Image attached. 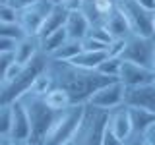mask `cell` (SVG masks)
I'll use <instances>...</instances> for the list:
<instances>
[{
    "label": "cell",
    "mask_w": 155,
    "mask_h": 145,
    "mask_svg": "<svg viewBox=\"0 0 155 145\" xmlns=\"http://www.w3.org/2000/svg\"><path fill=\"white\" fill-rule=\"evenodd\" d=\"M68 31H66V27H60V29H56L54 33H51V35H47L45 39H41V50L45 52L47 56H51L52 52L56 50V48H60L64 43L68 41Z\"/></svg>",
    "instance_id": "7402d4cb"
},
{
    "label": "cell",
    "mask_w": 155,
    "mask_h": 145,
    "mask_svg": "<svg viewBox=\"0 0 155 145\" xmlns=\"http://www.w3.org/2000/svg\"><path fill=\"white\" fill-rule=\"evenodd\" d=\"M45 101H47V105L51 106L52 110H58V112H62V110H66V108H70L72 105V97L66 93L62 87H54L52 91H48V93L45 95Z\"/></svg>",
    "instance_id": "44dd1931"
},
{
    "label": "cell",
    "mask_w": 155,
    "mask_h": 145,
    "mask_svg": "<svg viewBox=\"0 0 155 145\" xmlns=\"http://www.w3.org/2000/svg\"><path fill=\"white\" fill-rule=\"evenodd\" d=\"M124 89H126V87L120 83L118 79L110 81V83L103 85L101 89H97L87 103L97 106V108L113 110V108H116V106L124 105Z\"/></svg>",
    "instance_id": "9c48e42d"
},
{
    "label": "cell",
    "mask_w": 155,
    "mask_h": 145,
    "mask_svg": "<svg viewBox=\"0 0 155 145\" xmlns=\"http://www.w3.org/2000/svg\"><path fill=\"white\" fill-rule=\"evenodd\" d=\"M16 39H10V37H0V52H14L18 47Z\"/></svg>",
    "instance_id": "836d02e7"
},
{
    "label": "cell",
    "mask_w": 155,
    "mask_h": 145,
    "mask_svg": "<svg viewBox=\"0 0 155 145\" xmlns=\"http://www.w3.org/2000/svg\"><path fill=\"white\" fill-rule=\"evenodd\" d=\"M124 105L155 112V81L153 83H145V85L126 87L124 89Z\"/></svg>",
    "instance_id": "8fae6325"
},
{
    "label": "cell",
    "mask_w": 155,
    "mask_h": 145,
    "mask_svg": "<svg viewBox=\"0 0 155 145\" xmlns=\"http://www.w3.org/2000/svg\"><path fill=\"white\" fill-rule=\"evenodd\" d=\"M14 124V108L12 103L0 105V135H10Z\"/></svg>",
    "instance_id": "d4e9b609"
},
{
    "label": "cell",
    "mask_w": 155,
    "mask_h": 145,
    "mask_svg": "<svg viewBox=\"0 0 155 145\" xmlns=\"http://www.w3.org/2000/svg\"><path fill=\"white\" fill-rule=\"evenodd\" d=\"M116 8L126 16L132 33L143 37H155L153 35V19L155 12H149L143 6H140L138 0H116Z\"/></svg>",
    "instance_id": "8992f818"
},
{
    "label": "cell",
    "mask_w": 155,
    "mask_h": 145,
    "mask_svg": "<svg viewBox=\"0 0 155 145\" xmlns=\"http://www.w3.org/2000/svg\"><path fill=\"white\" fill-rule=\"evenodd\" d=\"M118 81L124 87H136V85H145V83H153L155 81V74L151 68H145L134 62L122 60L120 66V74H118Z\"/></svg>",
    "instance_id": "30bf717a"
},
{
    "label": "cell",
    "mask_w": 155,
    "mask_h": 145,
    "mask_svg": "<svg viewBox=\"0 0 155 145\" xmlns=\"http://www.w3.org/2000/svg\"><path fill=\"white\" fill-rule=\"evenodd\" d=\"M153 35H155V19H153Z\"/></svg>",
    "instance_id": "7bdbcfd3"
},
{
    "label": "cell",
    "mask_w": 155,
    "mask_h": 145,
    "mask_svg": "<svg viewBox=\"0 0 155 145\" xmlns=\"http://www.w3.org/2000/svg\"><path fill=\"white\" fill-rule=\"evenodd\" d=\"M19 10L10 4H0V23H18Z\"/></svg>",
    "instance_id": "83f0119b"
},
{
    "label": "cell",
    "mask_w": 155,
    "mask_h": 145,
    "mask_svg": "<svg viewBox=\"0 0 155 145\" xmlns=\"http://www.w3.org/2000/svg\"><path fill=\"white\" fill-rule=\"evenodd\" d=\"M153 54H155V37H143L138 33H132L126 37L124 52L120 58L145 68H153Z\"/></svg>",
    "instance_id": "52a82bcc"
},
{
    "label": "cell",
    "mask_w": 155,
    "mask_h": 145,
    "mask_svg": "<svg viewBox=\"0 0 155 145\" xmlns=\"http://www.w3.org/2000/svg\"><path fill=\"white\" fill-rule=\"evenodd\" d=\"M85 112V105H72L70 108H66L64 112L58 116V120L52 124V128L48 130L43 145H66L72 143V137L78 132L81 118Z\"/></svg>",
    "instance_id": "5b68a950"
},
{
    "label": "cell",
    "mask_w": 155,
    "mask_h": 145,
    "mask_svg": "<svg viewBox=\"0 0 155 145\" xmlns=\"http://www.w3.org/2000/svg\"><path fill=\"white\" fill-rule=\"evenodd\" d=\"M87 37L97 39V41H103V43H107V45H109V43L113 41V37H110L109 29H107L103 23H95V25H91L89 33H87Z\"/></svg>",
    "instance_id": "f1b7e54d"
},
{
    "label": "cell",
    "mask_w": 155,
    "mask_h": 145,
    "mask_svg": "<svg viewBox=\"0 0 155 145\" xmlns=\"http://www.w3.org/2000/svg\"><path fill=\"white\" fill-rule=\"evenodd\" d=\"M84 50V45L81 41H74V39H68V41L62 45L60 48H56L54 52L51 54V58H56V60H74V58Z\"/></svg>",
    "instance_id": "603a6c76"
},
{
    "label": "cell",
    "mask_w": 155,
    "mask_h": 145,
    "mask_svg": "<svg viewBox=\"0 0 155 145\" xmlns=\"http://www.w3.org/2000/svg\"><path fill=\"white\" fill-rule=\"evenodd\" d=\"M116 8V0H84L81 12L87 16L91 25L95 23H105L107 16Z\"/></svg>",
    "instance_id": "4fadbf2b"
},
{
    "label": "cell",
    "mask_w": 155,
    "mask_h": 145,
    "mask_svg": "<svg viewBox=\"0 0 155 145\" xmlns=\"http://www.w3.org/2000/svg\"><path fill=\"white\" fill-rule=\"evenodd\" d=\"M143 145H151V143H149V141H147V139H145V143H143Z\"/></svg>",
    "instance_id": "ee69618b"
},
{
    "label": "cell",
    "mask_w": 155,
    "mask_h": 145,
    "mask_svg": "<svg viewBox=\"0 0 155 145\" xmlns=\"http://www.w3.org/2000/svg\"><path fill=\"white\" fill-rule=\"evenodd\" d=\"M107 56H109L107 50H85V48H84V50H81L74 60H70V62H74L76 66L87 68V70H97L99 64L105 60Z\"/></svg>",
    "instance_id": "d6986e66"
},
{
    "label": "cell",
    "mask_w": 155,
    "mask_h": 145,
    "mask_svg": "<svg viewBox=\"0 0 155 145\" xmlns=\"http://www.w3.org/2000/svg\"><path fill=\"white\" fill-rule=\"evenodd\" d=\"M33 2H37V0H8L10 6H14V8H18V10H23V8L31 6Z\"/></svg>",
    "instance_id": "8d00e7d4"
},
{
    "label": "cell",
    "mask_w": 155,
    "mask_h": 145,
    "mask_svg": "<svg viewBox=\"0 0 155 145\" xmlns=\"http://www.w3.org/2000/svg\"><path fill=\"white\" fill-rule=\"evenodd\" d=\"M130 116H132V126L134 132H147L149 128L155 124V112H149L145 108H136V106H128Z\"/></svg>",
    "instance_id": "ffe728a7"
},
{
    "label": "cell",
    "mask_w": 155,
    "mask_h": 145,
    "mask_svg": "<svg viewBox=\"0 0 155 145\" xmlns=\"http://www.w3.org/2000/svg\"><path fill=\"white\" fill-rule=\"evenodd\" d=\"M14 108V124H12V134L10 137L14 139H29L31 137V122H29V114L19 101L12 103Z\"/></svg>",
    "instance_id": "5bb4252c"
},
{
    "label": "cell",
    "mask_w": 155,
    "mask_h": 145,
    "mask_svg": "<svg viewBox=\"0 0 155 145\" xmlns=\"http://www.w3.org/2000/svg\"><path fill=\"white\" fill-rule=\"evenodd\" d=\"M120 66H122V58L107 56L105 60L99 64L97 72H101L103 76H109V77H118V74H120Z\"/></svg>",
    "instance_id": "484cf974"
},
{
    "label": "cell",
    "mask_w": 155,
    "mask_h": 145,
    "mask_svg": "<svg viewBox=\"0 0 155 145\" xmlns=\"http://www.w3.org/2000/svg\"><path fill=\"white\" fill-rule=\"evenodd\" d=\"M39 52H41V39L37 35H27L25 39H21V41L18 43L14 54H16V62L27 64V62L33 60Z\"/></svg>",
    "instance_id": "e0dca14e"
},
{
    "label": "cell",
    "mask_w": 155,
    "mask_h": 145,
    "mask_svg": "<svg viewBox=\"0 0 155 145\" xmlns=\"http://www.w3.org/2000/svg\"><path fill=\"white\" fill-rule=\"evenodd\" d=\"M145 137H147V141L151 143V145H155V124L147 130V132H145Z\"/></svg>",
    "instance_id": "f35d334b"
},
{
    "label": "cell",
    "mask_w": 155,
    "mask_h": 145,
    "mask_svg": "<svg viewBox=\"0 0 155 145\" xmlns=\"http://www.w3.org/2000/svg\"><path fill=\"white\" fill-rule=\"evenodd\" d=\"M151 70H153V74H155V54H153V68H151Z\"/></svg>",
    "instance_id": "b9f144b4"
},
{
    "label": "cell",
    "mask_w": 155,
    "mask_h": 145,
    "mask_svg": "<svg viewBox=\"0 0 155 145\" xmlns=\"http://www.w3.org/2000/svg\"><path fill=\"white\" fill-rule=\"evenodd\" d=\"M54 87H56V83H54V79H52V76L45 70L35 81H33L31 89H29L27 93H31V95H39V97H45L48 91H52Z\"/></svg>",
    "instance_id": "cb8c5ba5"
},
{
    "label": "cell",
    "mask_w": 155,
    "mask_h": 145,
    "mask_svg": "<svg viewBox=\"0 0 155 145\" xmlns=\"http://www.w3.org/2000/svg\"><path fill=\"white\" fill-rule=\"evenodd\" d=\"M47 64H48V56L43 50L39 52L33 60H29L27 64H23V70L19 72V76L16 79L6 83V85H0V105L14 103V101H18L21 95H25L27 91L31 89L33 81L47 70Z\"/></svg>",
    "instance_id": "3957f363"
},
{
    "label": "cell",
    "mask_w": 155,
    "mask_h": 145,
    "mask_svg": "<svg viewBox=\"0 0 155 145\" xmlns=\"http://www.w3.org/2000/svg\"><path fill=\"white\" fill-rule=\"evenodd\" d=\"M62 6H64L68 12H78V10L84 8V0H64Z\"/></svg>",
    "instance_id": "d590c367"
},
{
    "label": "cell",
    "mask_w": 155,
    "mask_h": 145,
    "mask_svg": "<svg viewBox=\"0 0 155 145\" xmlns=\"http://www.w3.org/2000/svg\"><path fill=\"white\" fill-rule=\"evenodd\" d=\"M103 145H124V139H120L113 130L107 126L105 130V135H103Z\"/></svg>",
    "instance_id": "1f68e13d"
},
{
    "label": "cell",
    "mask_w": 155,
    "mask_h": 145,
    "mask_svg": "<svg viewBox=\"0 0 155 145\" xmlns=\"http://www.w3.org/2000/svg\"><path fill=\"white\" fill-rule=\"evenodd\" d=\"M47 72L52 76L56 87H62L72 97L74 105H85L97 89L118 79V77L103 76L97 70H87V68L76 66L74 62L56 60V58H51V56H48Z\"/></svg>",
    "instance_id": "6da1fadb"
},
{
    "label": "cell",
    "mask_w": 155,
    "mask_h": 145,
    "mask_svg": "<svg viewBox=\"0 0 155 145\" xmlns=\"http://www.w3.org/2000/svg\"><path fill=\"white\" fill-rule=\"evenodd\" d=\"M0 37H10L16 39V41H21V39L27 37V31L23 29L21 23H0Z\"/></svg>",
    "instance_id": "4316f807"
},
{
    "label": "cell",
    "mask_w": 155,
    "mask_h": 145,
    "mask_svg": "<svg viewBox=\"0 0 155 145\" xmlns=\"http://www.w3.org/2000/svg\"><path fill=\"white\" fill-rule=\"evenodd\" d=\"M66 145H72V143H66Z\"/></svg>",
    "instance_id": "bcb514c9"
},
{
    "label": "cell",
    "mask_w": 155,
    "mask_h": 145,
    "mask_svg": "<svg viewBox=\"0 0 155 145\" xmlns=\"http://www.w3.org/2000/svg\"><path fill=\"white\" fill-rule=\"evenodd\" d=\"M16 62V54L14 52H0V74H2L4 70Z\"/></svg>",
    "instance_id": "e575fe53"
},
{
    "label": "cell",
    "mask_w": 155,
    "mask_h": 145,
    "mask_svg": "<svg viewBox=\"0 0 155 145\" xmlns=\"http://www.w3.org/2000/svg\"><path fill=\"white\" fill-rule=\"evenodd\" d=\"M107 126H109L120 139L128 137V135L132 134V130H134L128 105H120V106H116V108L109 110V124Z\"/></svg>",
    "instance_id": "7c38bea8"
},
{
    "label": "cell",
    "mask_w": 155,
    "mask_h": 145,
    "mask_svg": "<svg viewBox=\"0 0 155 145\" xmlns=\"http://www.w3.org/2000/svg\"><path fill=\"white\" fill-rule=\"evenodd\" d=\"M14 145H31L29 139H14Z\"/></svg>",
    "instance_id": "ab89813d"
},
{
    "label": "cell",
    "mask_w": 155,
    "mask_h": 145,
    "mask_svg": "<svg viewBox=\"0 0 155 145\" xmlns=\"http://www.w3.org/2000/svg\"><path fill=\"white\" fill-rule=\"evenodd\" d=\"M52 4H54V6H62V2H64V0H51Z\"/></svg>",
    "instance_id": "60d3db41"
},
{
    "label": "cell",
    "mask_w": 155,
    "mask_h": 145,
    "mask_svg": "<svg viewBox=\"0 0 155 145\" xmlns=\"http://www.w3.org/2000/svg\"><path fill=\"white\" fill-rule=\"evenodd\" d=\"M140 6H143L145 10H149V12H155V0H138Z\"/></svg>",
    "instance_id": "74e56055"
},
{
    "label": "cell",
    "mask_w": 155,
    "mask_h": 145,
    "mask_svg": "<svg viewBox=\"0 0 155 145\" xmlns=\"http://www.w3.org/2000/svg\"><path fill=\"white\" fill-rule=\"evenodd\" d=\"M145 139H147V137H145L143 132H134V130H132V134L124 139V145H143Z\"/></svg>",
    "instance_id": "d6a6232c"
},
{
    "label": "cell",
    "mask_w": 155,
    "mask_h": 145,
    "mask_svg": "<svg viewBox=\"0 0 155 145\" xmlns=\"http://www.w3.org/2000/svg\"><path fill=\"white\" fill-rule=\"evenodd\" d=\"M18 101L25 106V110L29 114V122H31V137H29V141L43 145V141H45V137L48 134V130L52 128V124L56 122L58 116L64 112V110H62V112L52 110L51 106L47 105L45 97L31 95V93L21 95Z\"/></svg>",
    "instance_id": "7a4b0ae2"
},
{
    "label": "cell",
    "mask_w": 155,
    "mask_h": 145,
    "mask_svg": "<svg viewBox=\"0 0 155 145\" xmlns=\"http://www.w3.org/2000/svg\"><path fill=\"white\" fill-rule=\"evenodd\" d=\"M103 25L109 29V33H110V37H113V39H126L128 35H132V27H130L126 16L120 12L118 8H114L113 12L107 16Z\"/></svg>",
    "instance_id": "2e32d148"
},
{
    "label": "cell",
    "mask_w": 155,
    "mask_h": 145,
    "mask_svg": "<svg viewBox=\"0 0 155 145\" xmlns=\"http://www.w3.org/2000/svg\"><path fill=\"white\" fill-rule=\"evenodd\" d=\"M68 10L64 6H54L51 10V14L47 16L45 19V23H43V27H41V31H39V39H45L47 35H51V33H54L56 29H60V27H64L66 25V19H68Z\"/></svg>",
    "instance_id": "ac0fdd59"
},
{
    "label": "cell",
    "mask_w": 155,
    "mask_h": 145,
    "mask_svg": "<svg viewBox=\"0 0 155 145\" xmlns=\"http://www.w3.org/2000/svg\"><path fill=\"white\" fill-rule=\"evenodd\" d=\"M81 45H84L85 50H107L109 45L103 41H97V39H91V37H85L84 41H81Z\"/></svg>",
    "instance_id": "4dcf8cb0"
},
{
    "label": "cell",
    "mask_w": 155,
    "mask_h": 145,
    "mask_svg": "<svg viewBox=\"0 0 155 145\" xmlns=\"http://www.w3.org/2000/svg\"><path fill=\"white\" fill-rule=\"evenodd\" d=\"M66 31H68V37L74 39V41H84L87 37L91 29V21L87 19V16L81 10L78 12H70L68 14V19H66Z\"/></svg>",
    "instance_id": "9a60e30c"
},
{
    "label": "cell",
    "mask_w": 155,
    "mask_h": 145,
    "mask_svg": "<svg viewBox=\"0 0 155 145\" xmlns=\"http://www.w3.org/2000/svg\"><path fill=\"white\" fill-rule=\"evenodd\" d=\"M52 8H54V4L51 0H37L31 6L19 10V23L27 31V35H39V31H41L43 23H45Z\"/></svg>",
    "instance_id": "ba28073f"
},
{
    "label": "cell",
    "mask_w": 155,
    "mask_h": 145,
    "mask_svg": "<svg viewBox=\"0 0 155 145\" xmlns=\"http://www.w3.org/2000/svg\"><path fill=\"white\" fill-rule=\"evenodd\" d=\"M109 124V110L97 108L85 103V112L78 132L72 137V145H103V135Z\"/></svg>",
    "instance_id": "277c9868"
},
{
    "label": "cell",
    "mask_w": 155,
    "mask_h": 145,
    "mask_svg": "<svg viewBox=\"0 0 155 145\" xmlns=\"http://www.w3.org/2000/svg\"><path fill=\"white\" fill-rule=\"evenodd\" d=\"M124 45H126V39H113V41L109 43V48H107L109 56L120 58V56H122V52H124Z\"/></svg>",
    "instance_id": "f546056e"
},
{
    "label": "cell",
    "mask_w": 155,
    "mask_h": 145,
    "mask_svg": "<svg viewBox=\"0 0 155 145\" xmlns=\"http://www.w3.org/2000/svg\"><path fill=\"white\" fill-rule=\"evenodd\" d=\"M31 145H39V143H31Z\"/></svg>",
    "instance_id": "f6af8a7d"
}]
</instances>
